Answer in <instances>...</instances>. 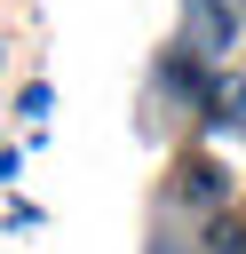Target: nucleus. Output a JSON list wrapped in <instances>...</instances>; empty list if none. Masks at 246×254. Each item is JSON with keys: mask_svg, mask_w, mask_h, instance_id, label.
<instances>
[{"mask_svg": "<svg viewBox=\"0 0 246 254\" xmlns=\"http://www.w3.org/2000/svg\"><path fill=\"white\" fill-rule=\"evenodd\" d=\"M238 16H246V0H238Z\"/></svg>", "mask_w": 246, "mask_h": 254, "instance_id": "obj_2", "label": "nucleus"}, {"mask_svg": "<svg viewBox=\"0 0 246 254\" xmlns=\"http://www.w3.org/2000/svg\"><path fill=\"white\" fill-rule=\"evenodd\" d=\"M183 40L198 56H230L238 40V0H183Z\"/></svg>", "mask_w": 246, "mask_h": 254, "instance_id": "obj_1", "label": "nucleus"}]
</instances>
